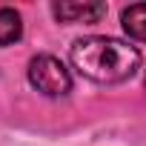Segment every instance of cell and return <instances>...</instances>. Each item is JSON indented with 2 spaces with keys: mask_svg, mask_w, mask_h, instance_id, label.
<instances>
[{
  "mask_svg": "<svg viewBox=\"0 0 146 146\" xmlns=\"http://www.w3.org/2000/svg\"><path fill=\"white\" fill-rule=\"evenodd\" d=\"M20 35H23L20 15L15 9H0V46H9V43L20 40Z\"/></svg>",
  "mask_w": 146,
  "mask_h": 146,
  "instance_id": "5",
  "label": "cell"
},
{
  "mask_svg": "<svg viewBox=\"0 0 146 146\" xmlns=\"http://www.w3.org/2000/svg\"><path fill=\"white\" fill-rule=\"evenodd\" d=\"M72 63L95 83H123L137 72L140 52L117 37H80L72 46Z\"/></svg>",
  "mask_w": 146,
  "mask_h": 146,
  "instance_id": "1",
  "label": "cell"
},
{
  "mask_svg": "<svg viewBox=\"0 0 146 146\" xmlns=\"http://www.w3.org/2000/svg\"><path fill=\"white\" fill-rule=\"evenodd\" d=\"M123 32L140 43H146V3H135L129 9H123Z\"/></svg>",
  "mask_w": 146,
  "mask_h": 146,
  "instance_id": "4",
  "label": "cell"
},
{
  "mask_svg": "<svg viewBox=\"0 0 146 146\" xmlns=\"http://www.w3.org/2000/svg\"><path fill=\"white\" fill-rule=\"evenodd\" d=\"M29 80L37 92L49 98H63L72 89V75L69 69L54 57V54H37L29 63Z\"/></svg>",
  "mask_w": 146,
  "mask_h": 146,
  "instance_id": "2",
  "label": "cell"
},
{
  "mask_svg": "<svg viewBox=\"0 0 146 146\" xmlns=\"http://www.w3.org/2000/svg\"><path fill=\"white\" fill-rule=\"evenodd\" d=\"M54 17L60 23H98L106 15L103 3H54Z\"/></svg>",
  "mask_w": 146,
  "mask_h": 146,
  "instance_id": "3",
  "label": "cell"
}]
</instances>
